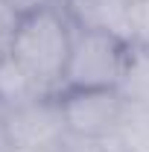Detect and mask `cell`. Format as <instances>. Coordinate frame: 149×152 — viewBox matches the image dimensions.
Listing matches in <instances>:
<instances>
[{
	"label": "cell",
	"instance_id": "3",
	"mask_svg": "<svg viewBox=\"0 0 149 152\" xmlns=\"http://www.w3.org/2000/svg\"><path fill=\"white\" fill-rule=\"evenodd\" d=\"M58 102H61L67 134L82 140H105L126 111V99L117 88L58 91Z\"/></svg>",
	"mask_w": 149,
	"mask_h": 152
},
{
	"label": "cell",
	"instance_id": "11",
	"mask_svg": "<svg viewBox=\"0 0 149 152\" xmlns=\"http://www.w3.org/2000/svg\"><path fill=\"white\" fill-rule=\"evenodd\" d=\"M56 152H105V149H102L99 140H82V137H70V134H67V140H64Z\"/></svg>",
	"mask_w": 149,
	"mask_h": 152
},
{
	"label": "cell",
	"instance_id": "9",
	"mask_svg": "<svg viewBox=\"0 0 149 152\" xmlns=\"http://www.w3.org/2000/svg\"><path fill=\"white\" fill-rule=\"evenodd\" d=\"M18 26H20V15L6 3V0H0V58L12 53Z\"/></svg>",
	"mask_w": 149,
	"mask_h": 152
},
{
	"label": "cell",
	"instance_id": "6",
	"mask_svg": "<svg viewBox=\"0 0 149 152\" xmlns=\"http://www.w3.org/2000/svg\"><path fill=\"white\" fill-rule=\"evenodd\" d=\"M53 94L56 91L47 88L32 70H26L12 53L0 58V102L6 111L29 105L35 99H44V96H53Z\"/></svg>",
	"mask_w": 149,
	"mask_h": 152
},
{
	"label": "cell",
	"instance_id": "4",
	"mask_svg": "<svg viewBox=\"0 0 149 152\" xmlns=\"http://www.w3.org/2000/svg\"><path fill=\"white\" fill-rule=\"evenodd\" d=\"M3 129H6L9 143L18 146V149L56 152L67 140V126H64L58 94L6 111L3 114Z\"/></svg>",
	"mask_w": 149,
	"mask_h": 152
},
{
	"label": "cell",
	"instance_id": "1",
	"mask_svg": "<svg viewBox=\"0 0 149 152\" xmlns=\"http://www.w3.org/2000/svg\"><path fill=\"white\" fill-rule=\"evenodd\" d=\"M73 35L76 26L61 6L41 9L35 15L20 18L12 56L58 94L67 58H70V47H73Z\"/></svg>",
	"mask_w": 149,
	"mask_h": 152
},
{
	"label": "cell",
	"instance_id": "8",
	"mask_svg": "<svg viewBox=\"0 0 149 152\" xmlns=\"http://www.w3.org/2000/svg\"><path fill=\"white\" fill-rule=\"evenodd\" d=\"M117 91L123 94L126 102L149 108V47H131L129 50L126 73L120 79Z\"/></svg>",
	"mask_w": 149,
	"mask_h": 152
},
{
	"label": "cell",
	"instance_id": "7",
	"mask_svg": "<svg viewBox=\"0 0 149 152\" xmlns=\"http://www.w3.org/2000/svg\"><path fill=\"white\" fill-rule=\"evenodd\" d=\"M99 143L105 152H149V108L126 102L117 129Z\"/></svg>",
	"mask_w": 149,
	"mask_h": 152
},
{
	"label": "cell",
	"instance_id": "5",
	"mask_svg": "<svg viewBox=\"0 0 149 152\" xmlns=\"http://www.w3.org/2000/svg\"><path fill=\"white\" fill-rule=\"evenodd\" d=\"M131 3L134 0H61V9L76 29L108 32L129 41L131 32Z\"/></svg>",
	"mask_w": 149,
	"mask_h": 152
},
{
	"label": "cell",
	"instance_id": "2",
	"mask_svg": "<svg viewBox=\"0 0 149 152\" xmlns=\"http://www.w3.org/2000/svg\"><path fill=\"white\" fill-rule=\"evenodd\" d=\"M131 44L108 32L76 29L70 58L64 67L61 91H99V88H120L126 73Z\"/></svg>",
	"mask_w": 149,
	"mask_h": 152
},
{
	"label": "cell",
	"instance_id": "12",
	"mask_svg": "<svg viewBox=\"0 0 149 152\" xmlns=\"http://www.w3.org/2000/svg\"><path fill=\"white\" fill-rule=\"evenodd\" d=\"M0 152H12V143H9L6 129H3V117H0Z\"/></svg>",
	"mask_w": 149,
	"mask_h": 152
},
{
	"label": "cell",
	"instance_id": "14",
	"mask_svg": "<svg viewBox=\"0 0 149 152\" xmlns=\"http://www.w3.org/2000/svg\"><path fill=\"white\" fill-rule=\"evenodd\" d=\"M3 114H6V108H3V102H0V117H3Z\"/></svg>",
	"mask_w": 149,
	"mask_h": 152
},
{
	"label": "cell",
	"instance_id": "13",
	"mask_svg": "<svg viewBox=\"0 0 149 152\" xmlns=\"http://www.w3.org/2000/svg\"><path fill=\"white\" fill-rule=\"evenodd\" d=\"M12 152H41V149H18V146H12Z\"/></svg>",
	"mask_w": 149,
	"mask_h": 152
},
{
	"label": "cell",
	"instance_id": "10",
	"mask_svg": "<svg viewBox=\"0 0 149 152\" xmlns=\"http://www.w3.org/2000/svg\"><path fill=\"white\" fill-rule=\"evenodd\" d=\"M15 12H18L20 18H26V15H35L41 9H53V6H61V0H6Z\"/></svg>",
	"mask_w": 149,
	"mask_h": 152
}]
</instances>
